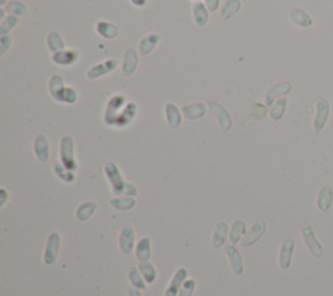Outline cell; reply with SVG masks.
I'll return each instance as SVG.
<instances>
[{
	"instance_id": "30",
	"label": "cell",
	"mask_w": 333,
	"mask_h": 296,
	"mask_svg": "<svg viewBox=\"0 0 333 296\" xmlns=\"http://www.w3.org/2000/svg\"><path fill=\"white\" fill-rule=\"evenodd\" d=\"M193 12H194V20L195 24L199 25V26H203V25L207 24V21H209V13H207V9L203 4L198 3L194 4V7H193Z\"/></svg>"
},
{
	"instance_id": "14",
	"label": "cell",
	"mask_w": 333,
	"mask_h": 296,
	"mask_svg": "<svg viewBox=\"0 0 333 296\" xmlns=\"http://www.w3.org/2000/svg\"><path fill=\"white\" fill-rule=\"evenodd\" d=\"M34 151L37 157L41 161L46 162L50 157V147H48V141L43 134L38 135L35 141H34Z\"/></svg>"
},
{
	"instance_id": "24",
	"label": "cell",
	"mask_w": 333,
	"mask_h": 296,
	"mask_svg": "<svg viewBox=\"0 0 333 296\" xmlns=\"http://www.w3.org/2000/svg\"><path fill=\"white\" fill-rule=\"evenodd\" d=\"M97 208L98 204L95 202H86L81 204V206L78 207L77 213H76L78 221H86V220L90 219L93 213L97 211Z\"/></svg>"
},
{
	"instance_id": "26",
	"label": "cell",
	"mask_w": 333,
	"mask_h": 296,
	"mask_svg": "<svg viewBox=\"0 0 333 296\" xmlns=\"http://www.w3.org/2000/svg\"><path fill=\"white\" fill-rule=\"evenodd\" d=\"M137 64H138L137 54L133 50H128V52L124 56V67H122L124 74L129 75V74L133 73L137 69Z\"/></svg>"
},
{
	"instance_id": "10",
	"label": "cell",
	"mask_w": 333,
	"mask_h": 296,
	"mask_svg": "<svg viewBox=\"0 0 333 296\" xmlns=\"http://www.w3.org/2000/svg\"><path fill=\"white\" fill-rule=\"evenodd\" d=\"M186 277H188V270L185 268H180L169 282V286L165 290L164 296H177V293L181 290L182 285L186 281Z\"/></svg>"
},
{
	"instance_id": "23",
	"label": "cell",
	"mask_w": 333,
	"mask_h": 296,
	"mask_svg": "<svg viewBox=\"0 0 333 296\" xmlns=\"http://www.w3.org/2000/svg\"><path fill=\"white\" fill-rule=\"evenodd\" d=\"M182 113L189 120H197V118H201L202 116H205L206 113V105L199 103V104H193V105H186V107L182 108Z\"/></svg>"
},
{
	"instance_id": "19",
	"label": "cell",
	"mask_w": 333,
	"mask_h": 296,
	"mask_svg": "<svg viewBox=\"0 0 333 296\" xmlns=\"http://www.w3.org/2000/svg\"><path fill=\"white\" fill-rule=\"evenodd\" d=\"M290 20H292L293 24L298 25L301 27H310L313 25V18L301 8H294L290 12Z\"/></svg>"
},
{
	"instance_id": "13",
	"label": "cell",
	"mask_w": 333,
	"mask_h": 296,
	"mask_svg": "<svg viewBox=\"0 0 333 296\" xmlns=\"http://www.w3.org/2000/svg\"><path fill=\"white\" fill-rule=\"evenodd\" d=\"M333 203V189L331 186H324L319 191L317 199V207L322 212H328Z\"/></svg>"
},
{
	"instance_id": "16",
	"label": "cell",
	"mask_w": 333,
	"mask_h": 296,
	"mask_svg": "<svg viewBox=\"0 0 333 296\" xmlns=\"http://www.w3.org/2000/svg\"><path fill=\"white\" fill-rule=\"evenodd\" d=\"M150 256H151V239H150V236H143L137 243L135 257L142 263V261H148Z\"/></svg>"
},
{
	"instance_id": "25",
	"label": "cell",
	"mask_w": 333,
	"mask_h": 296,
	"mask_svg": "<svg viewBox=\"0 0 333 296\" xmlns=\"http://www.w3.org/2000/svg\"><path fill=\"white\" fill-rule=\"evenodd\" d=\"M65 87H64V81H63V78L59 77V75H55V77L51 78L50 81V91L51 95H52V98L55 100L60 101L61 100V95L64 92Z\"/></svg>"
},
{
	"instance_id": "28",
	"label": "cell",
	"mask_w": 333,
	"mask_h": 296,
	"mask_svg": "<svg viewBox=\"0 0 333 296\" xmlns=\"http://www.w3.org/2000/svg\"><path fill=\"white\" fill-rule=\"evenodd\" d=\"M139 272L142 273V276L145 278L147 283H154L156 280V270H155L154 265L148 261H142L138 265Z\"/></svg>"
},
{
	"instance_id": "20",
	"label": "cell",
	"mask_w": 333,
	"mask_h": 296,
	"mask_svg": "<svg viewBox=\"0 0 333 296\" xmlns=\"http://www.w3.org/2000/svg\"><path fill=\"white\" fill-rule=\"evenodd\" d=\"M116 67H117V63H116V60H108V61H106L105 64L97 65L95 68H91L90 71H89L88 75L90 79H94V78L99 77V75H103V74L110 73L111 71L116 69Z\"/></svg>"
},
{
	"instance_id": "29",
	"label": "cell",
	"mask_w": 333,
	"mask_h": 296,
	"mask_svg": "<svg viewBox=\"0 0 333 296\" xmlns=\"http://www.w3.org/2000/svg\"><path fill=\"white\" fill-rule=\"evenodd\" d=\"M159 35H155V34H152V35H148V37L143 38L141 42V44H139V50H141V52L143 55H148L151 54L152 50L155 48V46L159 43Z\"/></svg>"
},
{
	"instance_id": "12",
	"label": "cell",
	"mask_w": 333,
	"mask_h": 296,
	"mask_svg": "<svg viewBox=\"0 0 333 296\" xmlns=\"http://www.w3.org/2000/svg\"><path fill=\"white\" fill-rule=\"evenodd\" d=\"M266 222L263 221H258L255 223V225L252 226L251 229L249 230V232L247 234H245V236H243L242 239V246L243 247H249V246H252L254 243L258 242L260 238L263 236V234L266 232Z\"/></svg>"
},
{
	"instance_id": "31",
	"label": "cell",
	"mask_w": 333,
	"mask_h": 296,
	"mask_svg": "<svg viewBox=\"0 0 333 296\" xmlns=\"http://www.w3.org/2000/svg\"><path fill=\"white\" fill-rule=\"evenodd\" d=\"M47 43H48V47H50L51 52H54V54H57V52L64 51V42H63L61 37L57 33H51L50 35H48Z\"/></svg>"
},
{
	"instance_id": "7",
	"label": "cell",
	"mask_w": 333,
	"mask_h": 296,
	"mask_svg": "<svg viewBox=\"0 0 333 296\" xmlns=\"http://www.w3.org/2000/svg\"><path fill=\"white\" fill-rule=\"evenodd\" d=\"M294 244H296V243H294V239L293 238H286L283 242V244H281L279 255V264L281 269L286 270L290 268L293 251H294Z\"/></svg>"
},
{
	"instance_id": "36",
	"label": "cell",
	"mask_w": 333,
	"mask_h": 296,
	"mask_svg": "<svg viewBox=\"0 0 333 296\" xmlns=\"http://www.w3.org/2000/svg\"><path fill=\"white\" fill-rule=\"evenodd\" d=\"M239 7H241V3H239L238 0H230V1H228V3L225 4V7H224V9H222V18L224 20H228L229 17H232L233 14L236 13L237 10L239 9Z\"/></svg>"
},
{
	"instance_id": "38",
	"label": "cell",
	"mask_w": 333,
	"mask_h": 296,
	"mask_svg": "<svg viewBox=\"0 0 333 296\" xmlns=\"http://www.w3.org/2000/svg\"><path fill=\"white\" fill-rule=\"evenodd\" d=\"M219 1L220 0H206V4H207L209 9L211 10V12H214V10H216L218 9V7H219Z\"/></svg>"
},
{
	"instance_id": "33",
	"label": "cell",
	"mask_w": 333,
	"mask_h": 296,
	"mask_svg": "<svg viewBox=\"0 0 333 296\" xmlns=\"http://www.w3.org/2000/svg\"><path fill=\"white\" fill-rule=\"evenodd\" d=\"M142 273L139 272V269H137L135 266L130 268L129 270V281L131 282V285L135 287V289H141L145 290L146 289V282L142 280Z\"/></svg>"
},
{
	"instance_id": "9",
	"label": "cell",
	"mask_w": 333,
	"mask_h": 296,
	"mask_svg": "<svg viewBox=\"0 0 333 296\" xmlns=\"http://www.w3.org/2000/svg\"><path fill=\"white\" fill-rule=\"evenodd\" d=\"M134 230L131 226H125L118 238V246L124 255H129L134 248Z\"/></svg>"
},
{
	"instance_id": "34",
	"label": "cell",
	"mask_w": 333,
	"mask_h": 296,
	"mask_svg": "<svg viewBox=\"0 0 333 296\" xmlns=\"http://www.w3.org/2000/svg\"><path fill=\"white\" fill-rule=\"evenodd\" d=\"M54 170H55V173H56L57 177H59L60 179H63V181L73 182L74 179H76V175H74V173L72 172V170H69V169L65 168L63 164H59V162H56L54 166Z\"/></svg>"
},
{
	"instance_id": "18",
	"label": "cell",
	"mask_w": 333,
	"mask_h": 296,
	"mask_svg": "<svg viewBox=\"0 0 333 296\" xmlns=\"http://www.w3.org/2000/svg\"><path fill=\"white\" fill-rule=\"evenodd\" d=\"M226 239H228V223L220 222L219 225L216 226V230L212 236V246L215 248H220L225 244Z\"/></svg>"
},
{
	"instance_id": "3",
	"label": "cell",
	"mask_w": 333,
	"mask_h": 296,
	"mask_svg": "<svg viewBox=\"0 0 333 296\" xmlns=\"http://www.w3.org/2000/svg\"><path fill=\"white\" fill-rule=\"evenodd\" d=\"M60 157L61 162L65 168L76 172L77 170V161L74 157V142L71 137H64L60 142Z\"/></svg>"
},
{
	"instance_id": "1",
	"label": "cell",
	"mask_w": 333,
	"mask_h": 296,
	"mask_svg": "<svg viewBox=\"0 0 333 296\" xmlns=\"http://www.w3.org/2000/svg\"><path fill=\"white\" fill-rule=\"evenodd\" d=\"M125 103L126 100L120 95L113 96L110 100L107 111H106V122L108 125L122 128L133 121L135 112H137V107L133 103H128L125 107Z\"/></svg>"
},
{
	"instance_id": "27",
	"label": "cell",
	"mask_w": 333,
	"mask_h": 296,
	"mask_svg": "<svg viewBox=\"0 0 333 296\" xmlns=\"http://www.w3.org/2000/svg\"><path fill=\"white\" fill-rule=\"evenodd\" d=\"M97 30L102 37L107 38V39H113V38L117 37L118 34V29L116 25H112L110 22H105V21H101L97 25Z\"/></svg>"
},
{
	"instance_id": "2",
	"label": "cell",
	"mask_w": 333,
	"mask_h": 296,
	"mask_svg": "<svg viewBox=\"0 0 333 296\" xmlns=\"http://www.w3.org/2000/svg\"><path fill=\"white\" fill-rule=\"evenodd\" d=\"M106 174L108 179L111 182L112 191L114 195H122V194H129V195H137V189L130 183H126L122 179L120 170L113 162H108L106 165Z\"/></svg>"
},
{
	"instance_id": "37",
	"label": "cell",
	"mask_w": 333,
	"mask_h": 296,
	"mask_svg": "<svg viewBox=\"0 0 333 296\" xmlns=\"http://www.w3.org/2000/svg\"><path fill=\"white\" fill-rule=\"evenodd\" d=\"M195 289V281L194 280H188L184 282L181 290H180V295L179 296H193Z\"/></svg>"
},
{
	"instance_id": "6",
	"label": "cell",
	"mask_w": 333,
	"mask_h": 296,
	"mask_svg": "<svg viewBox=\"0 0 333 296\" xmlns=\"http://www.w3.org/2000/svg\"><path fill=\"white\" fill-rule=\"evenodd\" d=\"M60 235L57 232L50 234L47 240V246H46V249H44V264L46 265H51V264H54L56 261L59 251H60Z\"/></svg>"
},
{
	"instance_id": "22",
	"label": "cell",
	"mask_w": 333,
	"mask_h": 296,
	"mask_svg": "<svg viewBox=\"0 0 333 296\" xmlns=\"http://www.w3.org/2000/svg\"><path fill=\"white\" fill-rule=\"evenodd\" d=\"M243 234H246V223L242 220H237L233 222L232 229L229 232V240L232 244H237L239 242V239L242 238Z\"/></svg>"
},
{
	"instance_id": "17",
	"label": "cell",
	"mask_w": 333,
	"mask_h": 296,
	"mask_svg": "<svg viewBox=\"0 0 333 296\" xmlns=\"http://www.w3.org/2000/svg\"><path fill=\"white\" fill-rule=\"evenodd\" d=\"M78 59V52L76 50H64L61 51V52H57L52 56V60L59 65H64V67H68V65L74 64Z\"/></svg>"
},
{
	"instance_id": "42",
	"label": "cell",
	"mask_w": 333,
	"mask_h": 296,
	"mask_svg": "<svg viewBox=\"0 0 333 296\" xmlns=\"http://www.w3.org/2000/svg\"><path fill=\"white\" fill-rule=\"evenodd\" d=\"M5 190H1V195H3V199H1V206H4V204H5Z\"/></svg>"
},
{
	"instance_id": "39",
	"label": "cell",
	"mask_w": 333,
	"mask_h": 296,
	"mask_svg": "<svg viewBox=\"0 0 333 296\" xmlns=\"http://www.w3.org/2000/svg\"><path fill=\"white\" fill-rule=\"evenodd\" d=\"M16 24H17L16 17H9V18H7V20H4V22L1 25H8V27L12 29V27H13Z\"/></svg>"
},
{
	"instance_id": "32",
	"label": "cell",
	"mask_w": 333,
	"mask_h": 296,
	"mask_svg": "<svg viewBox=\"0 0 333 296\" xmlns=\"http://www.w3.org/2000/svg\"><path fill=\"white\" fill-rule=\"evenodd\" d=\"M113 208L118 211H129L135 206V200L133 198H120V199H112L110 202Z\"/></svg>"
},
{
	"instance_id": "8",
	"label": "cell",
	"mask_w": 333,
	"mask_h": 296,
	"mask_svg": "<svg viewBox=\"0 0 333 296\" xmlns=\"http://www.w3.org/2000/svg\"><path fill=\"white\" fill-rule=\"evenodd\" d=\"M209 111L218 118V121H219L222 130H229V129L232 128V117H230V115L226 112V109H224L222 105L215 103V101H210Z\"/></svg>"
},
{
	"instance_id": "40",
	"label": "cell",
	"mask_w": 333,
	"mask_h": 296,
	"mask_svg": "<svg viewBox=\"0 0 333 296\" xmlns=\"http://www.w3.org/2000/svg\"><path fill=\"white\" fill-rule=\"evenodd\" d=\"M129 296H142V294L137 289H130L129 290Z\"/></svg>"
},
{
	"instance_id": "4",
	"label": "cell",
	"mask_w": 333,
	"mask_h": 296,
	"mask_svg": "<svg viewBox=\"0 0 333 296\" xmlns=\"http://www.w3.org/2000/svg\"><path fill=\"white\" fill-rule=\"evenodd\" d=\"M302 238L303 242L306 244L307 249L310 251V253L315 257V259H320L322 256L324 255V248L322 246V243L319 242V239L315 235V231H314L313 226L306 225L302 229Z\"/></svg>"
},
{
	"instance_id": "21",
	"label": "cell",
	"mask_w": 333,
	"mask_h": 296,
	"mask_svg": "<svg viewBox=\"0 0 333 296\" xmlns=\"http://www.w3.org/2000/svg\"><path fill=\"white\" fill-rule=\"evenodd\" d=\"M165 117H167V121H168L171 128L176 129L181 125V115H180V111L172 103H168V104L165 105Z\"/></svg>"
},
{
	"instance_id": "41",
	"label": "cell",
	"mask_w": 333,
	"mask_h": 296,
	"mask_svg": "<svg viewBox=\"0 0 333 296\" xmlns=\"http://www.w3.org/2000/svg\"><path fill=\"white\" fill-rule=\"evenodd\" d=\"M146 1H147V0H131V3L134 4V5H138V7H141V5H145Z\"/></svg>"
},
{
	"instance_id": "11",
	"label": "cell",
	"mask_w": 333,
	"mask_h": 296,
	"mask_svg": "<svg viewBox=\"0 0 333 296\" xmlns=\"http://www.w3.org/2000/svg\"><path fill=\"white\" fill-rule=\"evenodd\" d=\"M225 255L228 256L229 263H230V266H232L233 273H234L236 276H241L243 273V261H242V256H241L238 249L233 246V244L226 246Z\"/></svg>"
},
{
	"instance_id": "35",
	"label": "cell",
	"mask_w": 333,
	"mask_h": 296,
	"mask_svg": "<svg viewBox=\"0 0 333 296\" xmlns=\"http://www.w3.org/2000/svg\"><path fill=\"white\" fill-rule=\"evenodd\" d=\"M286 105H288V100H286L285 98L279 99V100L276 101V104L273 105L272 109H271V117H272V120L279 121L280 118L283 117L284 113H285Z\"/></svg>"
},
{
	"instance_id": "5",
	"label": "cell",
	"mask_w": 333,
	"mask_h": 296,
	"mask_svg": "<svg viewBox=\"0 0 333 296\" xmlns=\"http://www.w3.org/2000/svg\"><path fill=\"white\" fill-rule=\"evenodd\" d=\"M331 107L328 100L324 98H320L317 103V115L314 118V132L319 134L327 125V121L330 118Z\"/></svg>"
},
{
	"instance_id": "15",
	"label": "cell",
	"mask_w": 333,
	"mask_h": 296,
	"mask_svg": "<svg viewBox=\"0 0 333 296\" xmlns=\"http://www.w3.org/2000/svg\"><path fill=\"white\" fill-rule=\"evenodd\" d=\"M292 90V84L289 82H281V83L276 84V86H273L272 88H269L268 92L266 95V104L271 105L273 104V101L275 99L281 96V95H285L288 92H290Z\"/></svg>"
}]
</instances>
